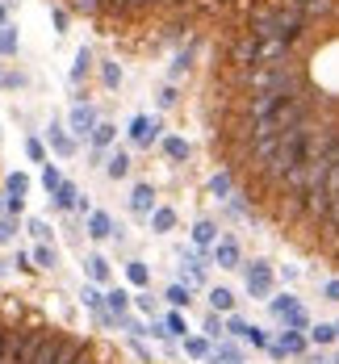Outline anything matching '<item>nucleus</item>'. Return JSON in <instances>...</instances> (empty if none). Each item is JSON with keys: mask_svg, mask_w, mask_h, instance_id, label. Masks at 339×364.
I'll list each match as a JSON object with an SVG mask.
<instances>
[{"mask_svg": "<svg viewBox=\"0 0 339 364\" xmlns=\"http://www.w3.org/2000/svg\"><path fill=\"white\" fill-rule=\"evenodd\" d=\"M301 30H306V9H298V4H272V9H256L252 13V26H247V34L252 38H285L289 46L301 38Z\"/></svg>", "mask_w": 339, "mask_h": 364, "instance_id": "f257e3e1", "label": "nucleus"}, {"mask_svg": "<svg viewBox=\"0 0 339 364\" xmlns=\"http://www.w3.org/2000/svg\"><path fill=\"white\" fill-rule=\"evenodd\" d=\"M252 88L256 92H281V97H294L298 92V84H301V75H298V68L294 63H264V68H252Z\"/></svg>", "mask_w": 339, "mask_h": 364, "instance_id": "f03ea898", "label": "nucleus"}, {"mask_svg": "<svg viewBox=\"0 0 339 364\" xmlns=\"http://www.w3.org/2000/svg\"><path fill=\"white\" fill-rule=\"evenodd\" d=\"M80 352H84V348H80L75 339H68V335H50V339L42 343V352H38L34 364H72Z\"/></svg>", "mask_w": 339, "mask_h": 364, "instance_id": "7ed1b4c3", "label": "nucleus"}, {"mask_svg": "<svg viewBox=\"0 0 339 364\" xmlns=\"http://www.w3.org/2000/svg\"><path fill=\"white\" fill-rule=\"evenodd\" d=\"M46 339H50V331H30V335H13V352H9V364H34Z\"/></svg>", "mask_w": 339, "mask_h": 364, "instance_id": "20e7f679", "label": "nucleus"}, {"mask_svg": "<svg viewBox=\"0 0 339 364\" xmlns=\"http://www.w3.org/2000/svg\"><path fill=\"white\" fill-rule=\"evenodd\" d=\"M247 293H252V297H268V293H272V268H268L264 259H252V264H247Z\"/></svg>", "mask_w": 339, "mask_h": 364, "instance_id": "39448f33", "label": "nucleus"}, {"mask_svg": "<svg viewBox=\"0 0 339 364\" xmlns=\"http://www.w3.org/2000/svg\"><path fill=\"white\" fill-rule=\"evenodd\" d=\"M281 92H256L252 97V122H264V117H272V113L281 109Z\"/></svg>", "mask_w": 339, "mask_h": 364, "instance_id": "423d86ee", "label": "nucleus"}, {"mask_svg": "<svg viewBox=\"0 0 339 364\" xmlns=\"http://www.w3.org/2000/svg\"><path fill=\"white\" fill-rule=\"evenodd\" d=\"M97 126H101V122H97V109H92V105H75L72 109V134L84 139V134H92Z\"/></svg>", "mask_w": 339, "mask_h": 364, "instance_id": "0eeeda50", "label": "nucleus"}, {"mask_svg": "<svg viewBox=\"0 0 339 364\" xmlns=\"http://www.w3.org/2000/svg\"><path fill=\"white\" fill-rule=\"evenodd\" d=\"M256 55H260V42L247 34V38H239L235 46H230V59L235 63H243V68H256Z\"/></svg>", "mask_w": 339, "mask_h": 364, "instance_id": "6e6552de", "label": "nucleus"}, {"mask_svg": "<svg viewBox=\"0 0 339 364\" xmlns=\"http://www.w3.org/2000/svg\"><path fill=\"white\" fill-rule=\"evenodd\" d=\"M214 264H218V268H239V243H235V239H222V243L214 247Z\"/></svg>", "mask_w": 339, "mask_h": 364, "instance_id": "1a4fd4ad", "label": "nucleus"}, {"mask_svg": "<svg viewBox=\"0 0 339 364\" xmlns=\"http://www.w3.org/2000/svg\"><path fill=\"white\" fill-rule=\"evenodd\" d=\"M130 134H134V143H143L147 146L155 134H159V122L155 117H134V126H130Z\"/></svg>", "mask_w": 339, "mask_h": 364, "instance_id": "9d476101", "label": "nucleus"}, {"mask_svg": "<svg viewBox=\"0 0 339 364\" xmlns=\"http://www.w3.org/2000/svg\"><path fill=\"white\" fill-rule=\"evenodd\" d=\"M130 205H134V214H151V205H155V193H151V184H139V188L130 193Z\"/></svg>", "mask_w": 339, "mask_h": 364, "instance_id": "9b49d317", "label": "nucleus"}, {"mask_svg": "<svg viewBox=\"0 0 339 364\" xmlns=\"http://www.w3.org/2000/svg\"><path fill=\"white\" fill-rule=\"evenodd\" d=\"M105 172H109L113 181H122V176L130 172V159H126V151H113L109 159H105Z\"/></svg>", "mask_w": 339, "mask_h": 364, "instance_id": "f8f14e48", "label": "nucleus"}, {"mask_svg": "<svg viewBox=\"0 0 339 364\" xmlns=\"http://www.w3.org/2000/svg\"><path fill=\"white\" fill-rule=\"evenodd\" d=\"M193 239H197L201 247H210V243L218 239V226H214V222H210V218H201V222H197V226H193Z\"/></svg>", "mask_w": 339, "mask_h": 364, "instance_id": "ddd939ff", "label": "nucleus"}, {"mask_svg": "<svg viewBox=\"0 0 339 364\" xmlns=\"http://www.w3.org/2000/svg\"><path fill=\"white\" fill-rule=\"evenodd\" d=\"M230 188H235V184H230V176H226V172H218V176L210 181V193H214V197H222V201H230V197H235Z\"/></svg>", "mask_w": 339, "mask_h": 364, "instance_id": "4468645a", "label": "nucleus"}, {"mask_svg": "<svg viewBox=\"0 0 339 364\" xmlns=\"http://www.w3.org/2000/svg\"><path fill=\"white\" fill-rule=\"evenodd\" d=\"M172 226H176V214H172V210H155V214H151V230L163 235V230H172Z\"/></svg>", "mask_w": 339, "mask_h": 364, "instance_id": "2eb2a0df", "label": "nucleus"}, {"mask_svg": "<svg viewBox=\"0 0 339 364\" xmlns=\"http://www.w3.org/2000/svg\"><path fill=\"white\" fill-rule=\"evenodd\" d=\"M88 226H92V235H97V239H109V235H117V230H113V222H109V214H92V222H88Z\"/></svg>", "mask_w": 339, "mask_h": 364, "instance_id": "dca6fc26", "label": "nucleus"}, {"mask_svg": "<svg viewBox=\"0 0 339 364\" xmlns=\"http://www.w3.org/2000/svg\"><path fill=\"white\" fill-rule=\"evenodd\" d=\"M339 327H331V323H318V327H310V339L314 343H335Z\"/></svg>", "mask_w": 339, "mask_h": 364, "instance_id": "f3484780", "label": "nucleus"}, {"mask_svg": "<svg viewBox=\"0 0 339 364\" xmlns=\"http://www.w3.org/2000/svg\"><path fill=\"white\" fill-rule=\"evenodd\" d=\"M126 272H130V281H134V285H151V272H147V264H143V259H130V264H126Z\"/></svg>", "mask_w": 339, "mask_h": 364, "instance_id": "a211bd4d", "label": "nucleus"}, {"mask_svg": "<svg viewBox=\"0 0 339 364\" xmlns=\"http://www.w3.org/2000/svg\"><path fill=\"white\" fill-rule=\"evenodd\" d=\"M210 306H214V310H230V306H235V293L222 289V285H218V289H210Z\"/></svg>", "mask_w": 339, "mask_h": 364, "instance_id": "6ab92c4d", "label": "nucleus"}, {"mask_svg": "<svg viewBox=\"0 0 339 364\" xmlns=\"http://www.w3.org/2000/svg\"><path fill=\"white\" fill-rule=\"evenodd\" d=\"M105 301H109L113 314H126V306H130V293H126V289H113V293H105Z\"/></svg>", "mask_w": 339, "mask_h": 364, "instance_id": "aec40b11", "label": "nucleus"}, {"mask_svg": "<svg viewBox=\"0 0 339 364\" xmlns=\"http://www.w3.org/2000/svg\"><path fill=\"white\" fill-rule=\"evenodd\" d=\"M113 134H117V130H113L109 122H101V126L92 130V146H97V151H101V146H109V143H113Z\"/></svg>", "mask_w": 339, "mask_h": 364, "instance_id": "412c9836", "label": "nucleus"}, {"mask_svg": "<svg viewBox=\"0 0 339 364\" xmlns=\"http://www.w3.org/2000/svg\"><path fill=\"white\" fill-rule=\"evenodd\" d=\"M272 352H306V339H301V335H294V331H289V335H285V339H281V343H276Z\"/></svg>", "mask_w": 339, "mask_h": 364, "instance_id": "4be33fe9", "label": "nucleus"}, {"mask_svg": "<svg viewBox=\"0 0 339 364\" xmlns=\"http://www.w3.org/2000/svg\"><path fill=\"white\" fill-rule=\"evenodd\" d=\"M50 143H55V151H59V155H72V139H68L59 126H50Z\"/></svg>", "mask_w": 339, "mask_h": 364, "instance_id": "5701e85b", "label": "nucleus"}, {"mask_svg": "<svg viewBox=\"0 0 339 364\" xmlns=\"http://www.w3.org/2000/svg\"><path fill=\"white\" fill-rule=\"evenodd\" d=\"M17 50V34H13V26H0V55H13Z\"/></svg>", "mask_w": 339, "mask_h": 364, "instance_id": "b1692460", "label": "nucleus"}, {"mask_svg": "<svg viewBox=\"0 0 339 364\" xmlns=\"http://www.w3.org/2000/svg\"><path fill=\"white\" fill-rule=\"evenodd\" d=\"M55 201H59L63 210H72L75 205V184H59V188H55Z\"/></svg>", "mask_w": 339, "mask_h": 364, "instance_id": "393cba45", "label": "nucleus"}, {"mask_svg": "<svg viewBox=\"0 0 339 364\" xmlns=\"http://www.w3.org/2000/svg\"><path fill=\"white\" fill-rule=\"evenodd\" d=\"M88 272H92V281H105V277H109V264H105L101 255H92V259H88Z\"/></svg>", "mask_w": 339, "mask_h": 364, "instance_id": "a878e982", "label": "nucleus"}, {"mask_svg": "<svg viewBox=\"0 0 339 364\" xmlns=\"http://www.w3.org/2000/svg\"><path fill=\"white\" fill-rule=\"evenodd\" d=\"M34 259H38V268H55V259H59V255H55V247H46V243H42V247L34 252Z\"/></svg>", "mask_w": 339, "mask_h": 364, "instance_id": "bb28decb", "label": "nucleus"}, {"mask_svg": "<svg viewBox=\"0 0 339 364\" xmlns=\"http://www.w3.org/2000/svg\"><path fill=\"white\" fill-rule=\"evenodd\" d=\"M163 151H168L172 159H185V155H188V143H185V139H168V143H163Z\"/></svg>", "mask_w": 339, "mask_h": 364, "instance_id": "cd10ccee", "label": "nucleus"}, {"mask_svg": "<svg viewBox=\"0 0 339 364\" xmlns=\"http://www.w3.org/2000/svg\"><path fill=\"white\" fill-rule=\"evenodd\" d=\"M188 297H193L188 285H172V289H168V301H172V306H188Z\"/></svg>", "mask_w": 339, "mask_h": 364, "instance_id": "c85d7f7f", "label": "nucleus"}, {"mask_svg": "<svg viewBox=\"0 0 339 364\" xmlns=\"http://www.w3.org/2000/svg\"><path fill=\"white\" fill-rule=\"evenodd\" d=\"M88 63H92V55H88V50H80V55H75V68H72V80H84Z\"/></svg>", "mask_w": 339, "mask_h": 364, "instance_id": "c756f323", "label": "nucleus"}, {"mask_svg": "<svg viewBox=\"0 0 339 364\" xmlns=\"http://www.w3.org/2000/svg\"><path fill=\"white\" fill-rule=\"evenodd\" d=\"M9 193H13V197H21V193H26V188H30V181H26V176H21V172H13V176H9Z\"/></svg>", "mask_w": 339, "mask_h": 364, "instance_id": "7c9ffc66", "label": "nucleus"}, {"mask_svg": "<svg viewBox=\"0 0 339 364\" xmlns=\"http://www.w3.org/2000/svg\"><path fill=\"white\" fill-rule=\"evenodd\" d=\"M252 323H243V318H230V335H243V339H252Z\"/></svg>", "mask_w": 339, "mask_h": 364, "instance_id": "2f4dec72", "label": "nucleus"}, {"mask_svg": "<svg viewBox=\"0 0 339 364\" xmlns=\"http://www.w3.org/2000/svg\"><path fill=\"white\" fill-rule=\"evenodd\" d=\"M185 348H188V356H205V352H210V343H205V339H188Z\"/></svg>", "mask_w": 339, "mask_h": 364, "instance_id": "473e14b6", "label": "nucleus"}, {"mask_svg": "<svg viewBox=\"0 0 339 364\" xmlns=\"http://www.w3.org/2000/svg\"><path fill=\"white\" fill-rule=\"evenodd\" d=\"M84 306H92V310H97V314H101V293L92 289V285H88V289H84Z\"/></svg>", "mask_w": 339, "mask_h": 364, "instance_id": "72a5a7b5", "label": "nucleus"}, {"mask_svg": "<svg viewBox=\"0 0 339 364\" xmlns=\"http://www.w3.org/2000/svg\"><path fill=\"white\" fill-rule=\"evenodd\" d=\"M168 331H172V335H185V318H181V314H168Z\"/></svg>", "mask_w": 339, "mask_h": 364, "instance_id": "f704fd0d", "label": "nucleus"}, {"mask_svg": "<svg viewBox=\"0 0 339 364\" xmlns=\"http://www.w3.org/2000/svg\"><path fill=\"white\" fill-rule=\"evenodd\" d=\"M205 335H214V339L222 335V323H218V314H210V318H205Z\"/></svg>", "mask_w": 339, "mask_h": 364, "instance_id": "c9c22d12", "label": "nucleus"}, {"mask_svg": "<svg viewBox=\"0 0 339 364\" xmlns=\"http://www.w3.org/2000/svg\"><path fill=\"white\" fill-rule=\"evenodd\" d=\"M42 184H46V188H59L63 181H59V172H55V168H46V176H42Z\"/></svg>", "mask_w": 339, "mask_h": 364, "instance_id": "e433bc0d", "label": "nucleus"}, {"mask_svg": "<svg viewBox=\"0 0 339 364\" xmlns=\"http://www.w3.org/2000/svg\"><path fill=\"white\" fill-rule=\"evenodd\" d=\"M159 105H163V109L176 105V88H163V92H159Z\"/></svg>", "mask_w": 339, "mask_h": 364, "instance_id": "4c0bfd02", "label": "nucleus"}, {"mask_svg": "<svg viewBox=\"0 0 339 364\" xmlns=\"http://www.w3.org/2000/svg\"><path fill=\"white\" fill-rule=\"evenodd\" d=\"M30 230H34L38 239H46V235H50V230H46V222H42V218H34V222H30Z\"/></svg>", "mask_w": 339, "mask_h": 364, "instance_id": "58836bf2", "label": "nucleus"}, {"mask_svg": "<svg viewBox=\"0 0 339 364\" xmlns=\"http://www.w3.org/2000/svg\"><path fill=\"white\" fill-rule=\"evenodd\" d=\"M26 151H30V159H42V143H38V139H30V143H26Z\"/></svg>", "mask_w": 339, "mask_h": 364, "instance_id": "ea45409f", "label": "nucleus"}, {"mask_svg": "<svg viewBox=\"0 0 339 364\" xmlns=\"http://www.w3.org/2000/svg\"><path fill=\"white\" fill-rule=\"evenodd\" d=\"M327 297H331V301H339V281H327Z\"/></svg>", "mask_w": 339, "mask_h": 364, "instance_id": "a19ab883", "label": "nucleus"}, {"mask_svg": "<svg viewBox=\"0 0 339 364\" xmlns=\"http://www.w3.org/2000/svg\"><path fill=\"white\" fill-rule=\"evenodd\" d=\"M72 364H92V360H88V356H84V352H80V356H75V360Z\"/></svg>", "mask_w": 339, "mask_h": 364, "instance_id": "79ce46f5", "label": "nucleus"}, {"mask_svg": "<svg viewBox=\"0 0 339 364\" xmlns=\"http://www.w3.org/2000/svg\"><path fill=\"white\" fill-rule=\"evenodd\" d=\"M4 239H9V226H4V222H0V243H4Z\"/></svg>", "mask_w": 339, "mask_h": 364, "instance_id": "37998d69", "label": "nucleus"}, {"mask_svg": "<svg viewBox=\"0 0 339 364\" xmlns=\"http://www.w3.org/2000/svg\"><path fill=\"white\" fill-rule=\"evenodd\" d=\"M0 26H4V4H0Z\"/></svg>", "mask_w": 339, "mask_h": 364, "instance_id": "c03bdc74", "label": "nucleus"}, {"mask_svg": "<svg viewBox=\"0 0 339 364\" xmlns=\"http://www.w3.org/2000/svg\"><path fill=\"white\" fill-rule=\"evenodd\" d=\"M0 80H4V72H0Z\"/></svg>", "mask_w": 339, "mask_h": 364, "instance_id": "a18cd8bd", "label": "nucleus"}]
</instances>
